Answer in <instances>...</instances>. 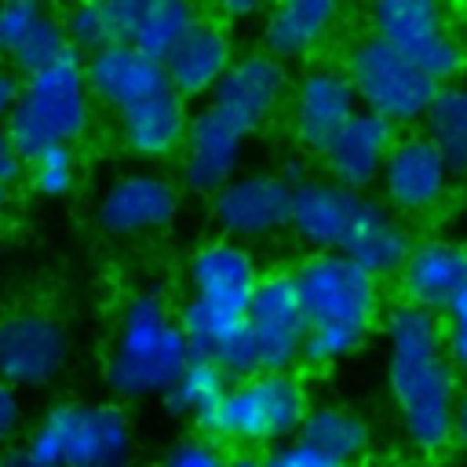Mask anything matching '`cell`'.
<instances>
[{
    "label": "cell",
    "instance_id": "cell-1",
    "mask_svg": "<svg viewBox=\"0 0 467 467\" xmlns=\"http://www.w3.org/2000/svg\"><path fill=\"white\" fill-rule=\"evenodd\" d=\"M387 387L401 434L416 452H441L452 441L460 376L445 361L438 314L398 303L387 310Z\"/></svg>",
    "mask_w": 467,
    "mask_h": 467
},
{
    "label": "cell",
    "instance_id": "cell-2",
    "mask_svg": "<svg viewBox=\"0 0 467 467\" xmlns=\"http://www.w3.org/2000/svg\"><path fill=\"white\" fill-rule=\"evenodd\" d=\"M259 263L237 241H204L186 263L190 296L175 310L193 361H215L223 343L244 328L252 296L259 288Z\"/></svg>",
    "mask_w": 467,
    "mask_h": 467
},
{
    "label": "cell",
    "instance_id": "cell-3",
    "mask_svg": "<svg viewBox=\"0 0 467 467\" xmlns=\"http://www.w3.org/2000/svg\"><path fill=\"white\" fill-rule=\"evenodd\" d=\"M190 365V347L175 321V310L153 296H135L117 321L109 354H106V387L124 398H164L182 368Z\"/></svg>",
    "mask_w": 467,
    "mask_h": 467
},
{
    "label": "cell",
    "instance_id": "cell-4",
    "mask_svg": "<svg viewBox=\"0 0 467 467\" xmlns=\"http://www.w3.org/2000/svg\"><path fill=\"white\" fill-rule=\"evenodd\" d=\"M40 467H135V427L113 401H58L29 434Z\"/></svg>",
    "mask_w": 467,
    "mask_h": 467
},
{
    "label": "cell",
    "instance_id": "cell-5",
    "mask_svg": "<svg viewBox=\"0 0 467 467\" xmlns=\"http://www.w3.org/2000/svg\"><path fill=\"white\" fill-rule=\"evenodd\" d=\"M91 95L84 84L80 55L69 51L62 62L47 66L44 73L26 77V91L11 120L4 124L18 161H33L44 150L73 146L91 128Z\"/></svg>",
    "mask_w": 467,
    "mask_h": 467
},
{
    "label": "cell",
    "instance_id": "cell-6",
    "mask_svg": "<svg viewBox=\"0 0 467 467\" xmlns=\"http://www.w3.org/2000/svg\"><path fill=\"white\" fill-rule=\"evenodd\" d=\"M310 412V398L303 379L292 372H263L244 383H230L212 420L201 427L208 438L230 445H285L296 438Z\"/></svg>",
    "mask_w": 467,
    "mask_h": 467
},
{
    "label": "cell",
    "instance_id": "cell-7",
    "mask_svg": "<svg viewBox=\"0 0 467 467\" xmlns=\"http://www.w3.org/2000/svg\"><path fill=\"white\" fill-rule=\"evenodd\" d=\"M343 73L354 88L358 109H368L394 128L420 124L423 113L431 109L434 95L441 84H434L423 69H416L405 55H398L390 44L379 36L365 33L347 47Z\"/></svg>",
    "mask_w": 467,
    "mask_h": 467
},
{
    "label": "cell",
    "instance_id": "cell-8",
    "mask_svg": "<svg viewBox=\"0 0 467 467\" xmlns=\"http://www.w3.org/2000/svg\"><path fill=\"white\" fill-rule=\"evenodd\" d=\"M372 36L405 55L434 84H452L467 66V44L456 18L438 0H383L368 11Z\"/></svg>",
    "mask_w": 467,
    "mask_h": 467
},
{
    "label": "cell",
    "instance_id": "cell-9",
    "mask_svg": "<svg viewBox=\"0 0 467 467\" xmlns=\"http://www.w3.org/2000/svg\"><path fill=\"white\" fill-rule=\"evenodd\" d=\"M292 285L310 328L332 325L368 336L383 306L379 281L339 252H310L292 270Z\"/></svg>",
    "mask_w": 467,
    "mask_h": 467
},
{
    "label": "cell",
    "instance_id": "cell-10",
    "mask_svg": "<svg viewBox=\"0 0 467 467\" xmlns=\"http://www.w3.org/2000/svg\"><path fill=\"white\" fill-rule=\"evenodd\" d=\"M69 365L66 325L36 306L0 314V379L15 390H40Z\"/></svg>",
    "mask_w": 467,
    "mask_h": 467
},
{
    "label": "cell",
    "instance_id": "cell-11",
    "mask_svg": "<svg viewBox=\"0 0 467 467\" xmlns=\"http://www.w3.org/2000/svg\"><path fill=\"white\" fill-rule=\"evenodd\" d=\"M288 95H292L288 66H281L266 51H244L230 62V69L208 95V106H215L237 131L252 135L281 113Z\"/></svg>",
    "mask_w": 467,
    "mask_h": 467
},
{
    "label": "cell",
    "instance_id": "cell-12",
    "mask_svg": "<svg viewBox=\"0 0 467 467\" xmlns=\"http://www.w3.org/2000/svg\"><path fill=\"white\" fill-rule=\"evenodd\" d=\"M306 328L310 325L303 317L292 274H263L244 317V332L255 347L259 372H292V365L303 354Z\"/></svg>",
    "mask_w": 467,
    "mask_h": 467
},
{
    "label": "cell",
    "instance_id": "cell-13",
    "mask_svg": "<svg viewBox=\"0 0 467 467\" xmlns=\"http://www.w3.org/2000/svg\"><path fill=\"white\" fill-rule=\"evenodd\" d=\"M358 113L354 88L343 73V66L317 62L306 66L292 80L288 95V117H292V135L306 153H321L328 139Z\"/></svg>",
    "mask_w": 467,
    "mask_h": 467
},
{
    "label": "cell",
    "instance_id": "cell-14",
    "mask_svg": "<svg viewBox=\"0 0 467 467\" xmlns=\"http://www.w3.org/2000/svg\"><path fill=\"white\" fill-rule=\"evenodd\" d=\"M376 182H379L383 204L394 215H423L445 197L452 175L441 153L431 146V139L423 131H409L394 139Z\"/></svg>",
    "mask_w": 467,
    "mask_h": 467
},
{
    "label": "cell",
    "instance_id": "cell-15",
    "mask_svg": "<svg viewBox=\"0 0 467 467\" xmlns=\"http://www.w3.org/2000/svg\"><path fill=\"white\" fill-rule=\"evenodd\" d=\"M292 186L277 171H248L234 175L212 197V219L226 234V241H259L288 226Z\"/></svg>",
    "mask_w": 467,
    "mask_h": 467
},
{
    "label": "cell",
    "instance_id": "cell-16",
    "mask_svg": "<svg viewBox=\"0 0 467 467\" xmlns=\"http://www.w3.org/2000/svg\"><path fill=\"white\" fill-rule=\"evenodd\" d=\"M175 215H179V190L171 186V179L153 171L117 175L95 204V223L109 237L157 234V230H168Z\"/></svg>",
    "mask_w": 467,
    "mask_h": 467
},
{
    "label": "cell",
    "instance_id": "cell-17",
    "mask_svg": "<svg viewBox=\"0 0 467 467\" xmlns=\"http://www.w3.org/2000/svg\"><path fill=\"white\" fill-rule=\"evenodd\" d=\"M244 131H237L215 106H201L190 113L186 142H182V186L201 197H215L241 164L244 153Z\"/></svg>",
    "mask_w": 467,
    "mask_h": 467
},
{
    "label": "cell",
    "instance_id": "cell-18",
    "mask_svg": "<svg viewBox=\"0 0 467 467\" xmlns=\"http://www.w3.org/2000/svg\"><path fill=\"white\" fill-rule=\"evenodd\" d=\"M80 66L91 102H102L117 117L168 88L164 66L131 44H106L102 51L80 58Z\"/></svg>",
    "mask_w": 467,
    "mask_h": 467
},
{
    "label": "cell",
    "instance_id": "cell-19",
    "mask_svg": "<svg viewBox=\"0 0 467 467\" xmlns=\"http://www.w3.org/2000/svg\"><path fill=\"white\" fill-rule=\"evenodd\" d=\"M398 139V128L368 109H358L332 139L328 146L317 153L328 179L354 190V193H368V186L379 179L383 171V161L390 153Z\"/></svg>",
    "mask_w": 467,
    "mask_h": 467
},
{
    "label": "cell",
    "instance_id": "cell-20",
    "mask_svg": "<svg viewBox=\"0 0 467 467\" xmlns=\"http://www.w3.org/2000/svg\"><path fill=\"white\" fill-rule=\"evenodd\" d=\"M234 58H237V51H234L230 29L215 15H201L161 66H164L168 88L190 102V99L212 95Z\"/></svg>",
    "mask_w": 467,
    "mask_h": 467
},
{
    "label": "cell",
    "instance_id": "cell-21",
    "mask_svg": "<svg viewBox=\"0 0 467 467\" xmlns=\"http://www.w3.org/2000/svg\"><path fill=\"white\" fill-rule=\"evenodd\" d=\"M361 201L365 193H354L332 179H303L299 186H292L288 226L306 248L339 252L361 212Z\"/></svg>",
    "mask_w": 467,
    "mask_h": 467
},
{
    "label": "cell",
    "instance_id": "cell-22",
    "mask_svg": "<svg viewBox=\"0 0 467 467\" xmlns=\"http://www.w3.org/2000/svg\"><path fill=\"white\" fill-rule=\"evenodd\" d=\"M339 26V4L332 0H288L277 7L263 11L259 22V40L270 58L281 66L288 62H306Z\"/></svg>",
    "mask_w": 467,
    "mask_h": 467
},
{
    "label": "cell",
    "instance_id": "cell-23",
    "mask_svg": "<svg viewBox=\"0 0 467 467\" xmlns=\"http://www.w3.org/2000/svg\"><path fill=\"white\" fill-rule=\"evenodd\" d=\"M398 277L409 306L441 314L467 288V248L438 237L416 241Z\"/></svg>",
    "mask_w": 467,
    "mask_h": 467
},
{
    "label": "cell",
    "instance_id": "cell-24",
    "mask_svg": "<svg viewBox=\"0 0 467 467\" xmlns=\"http://www.w3.org/2000/svg\"><path fill=\"white\" fill-rule=\"evenodd\" d=\"M412 234L409 226L401 223V215H394L383 201L368 197L361 201V212L339 248V255H347L350 263H358L365 274H372L376 281L379 277H394L401 274L409 252H412Z\"/></svg>",
    "mask_w": 467,
    "mask_h": 467
},
{
    "label": "cell",
    "instance_id": "cell-25",
    "mask_svg": "<svg viewBox=\"0 0 467 467\" xmlns=\"http://www.w3.org/2000/svg\"><path fill=\"white\" fill-rule=\"evenodd\" d=\"M186 128H190V106L171 88H164L161 95H153L117 117V135H120L124 150L142 161L175 157L186 142Z\"/></svg>",
    "mask_w": 467,
    "mask_h": 467
},
{
    "label": "cell",
    "instance_id": "cell-26",
    "mask_svg": "<svg viewBox=\"0 0 467 467\" xmlns=\"http://www.w3.org/2000/svg\"><path fill=\"white\" fill-rule=\"evenodd\" d=\"M296 438L314 445L336 467H358L372 445V427L343 405H310Z\"/></svg>",
    "mask_w": 467,
    "mask_h": 467
},
{
    "label": "cell",
    "instance_id": "cell-27",
    "mask_svg": "<svg viewBox=\"0 0 467 467\" xmlns=\"http://www.w3.org/2000/svg\"><path fill=\"white\" fill-rule=\"evenodd\" d=\"M423 135L441 153L449 175H467V84H441L423 113Z\"/></svg>",
    "mask_w": 467,
    "mask_h": 467
},
{
    "label": "cell",
    "instance_id": "cell-28",
    "mask_svg": "<svg viewBox=\"0 0 467 467\" xmlns=\"http://www.w3.org/2000/svg\"><path fill=\"white\" fill-rule=\"evenodd\" d=\"M230 390V379L223 376V368L215 361H193L182 368V376L175 379V387L164 394L168 412L193 420L197 427H204L212 420V412L219 409L223 394Z\"/></svg>",
    "mask_w": 467,
    "mask_h": 467
},
{
    "label": "cell",
    "instance_id": "cell-29",
    "mask_svg": "<svg viewBox=\"0 0 467 467\" xmlns=\"http://www.w3.org/2000/svg\"><path fill=\"white\" fill-rule=\"evenodd\" d=\"M197 18H201V11L186 0H146L131 47H139L153 62H164Z\"/></svg>",
    "mask_w": 467,
    "mask_h": 467
},
{
    "label": "cell",
    "instance_id": "cell-30",
    "mask_svg": "<svg viewBox=\"0 0 467 467\" xmlns=\"http://www.w3.org/2000/svg\"><path fill=\"white\" fill-rule=\"evenodd\" d=\"M66 55H69V44H66L62 22H58V15L44 11V15L36 18V26L26 33V40L15 47V55H11L4 66H11V69L22 73V77H33V73H44L47 66L62 62Z\"/></svg>",
    "mask_w": 467,
    "mask_h": 467
},
{
    "label": "cell",
    "instance_id": "cell-31",
    "mask_svg": "<svg viewBox=\"0 0 467 467\" xmlns=\"http://www.w3.org/2000/svg\"><path fill=\"white\" fill-rule=\"evenodd\" d=\"M22 168L29 175V186L40 197H66L77 182V150L73 146H55V150L36 153Z\"/></svg>",
    "mask_w": 467,
    "mask_h": 467
},
{
    "label": "cell",
    "instance_id": "cell-32",
    "mask_svg": "<svg viewBox=\"0 0 467 467\" xmlns=\"http://www.w3.org/2000/svg\"><path fill=\"white\" fill-rule=\"evenodd\" d=\"M62 22V33H66V44L69 51H77L80 58L102 51L109 44V29H106V15H102V4H73L58 15Z\"/></svg>",
    "mask_w": 467,
    "mask_h": 467
},
{
    "label": "cell",
    "instance_id": "cell-33",
    "mask_svg": "<svg viewBox=\"0 0 467 467\" xmlns=\"http://www.w3.org/2000/svg\"><path fill=\"white\" fill-rule=\"evenodd\" d=\"M365 343V332H354V328H332V325H314L306 328V339H303V361L314 365V368H325V365H336L343 358H350L358 347Z\"/></svg>",
    "mask_w": 467,
    "mask_h": 467
},
{
    "label": "cell",
    "instance_id": "cell-34",
    "mask_svg": "<svg viewBox=\"0 0 467 467\" xmlns=\"http://www.w3.org/2000/svg\"><path fill=\"white\" fill-rule=\"evenodd\" d=\"M441 350L445 361L452 365V372L467 376V288L441 310Z\"/></svg>",
    "mask_w": 467,
    "mask_h": 467
},
{
    "label": "cell",
    "instance_id": "cell-35",
    "mask_svg": "<svg viewBox=\"0 0 467 467\" xmlns=\"http://www.w3.org/2000/svg\"><path fill=\"white\" fill-rule=\"evenodd\" d=\"M40 15H44V7L40 4H29V0L0 4V58L4 62L15 55V47L26 40V33L36 26Z\"/></svg>",
    "mask_w": 467,
    "mask_h": 467
},
{
    "label": "cell",
    "instance_id": "cell-36",
    "mask_svg": "<svg viewBox=\"0 0 467 467\" xmlns=\"http://www.w3.org/2000/svg\"><path fill=\"white\" fill-rule=\"evenodd\" d=\"M226 463H230V456L208 438H186V441L171 445L161 460V467H226Z\"/></svg>",
    "mask_w": 467,
    "mask_h": 467
},
{
    "label": "cell",
    "instance_id": "cell-37",
    "mask_svg": "<svg viewBox=\"0 0 467 467\" xmlns=\"http://www.w3.org/2000/svg\"><path fill=\"white\" fill-rule=\"evenodd\" d=\"M146 0H102V15H106V29H109V44H131L139 18H142Z\"/></svg>",
    "mask_w": 467,
    "mask_h": 467
},
{
    "label": "cell",
    "instance_id": "cell-38",
    "mask_svg": "<svg viewBox=\"0 0 467 467\" xmlns=\"http://www.w3.org/2000/svg\"><path fill=\"white\" fill-rule=\"evenodd\" d=\"M263 467H336V463H332L328 456H321L314 445L292 438V441L270 449V452L263 456Z\"/></svg>",
    "mask_w": 467,
    "mask_h": 467
},
{
    "label": "cell",
    "instance_id": "cell-39",
    "mask_svg": "<svg viewBox=\"0 0 467 467\" xmlns=\"http://www.w3.org/2000/svg\"><path fill=\"white\" fill-rule=\"evenodd\" d=\"M22 431V398L15 387L0 379V445H7Z\"/></svg>",
    "mask_w": 467,
    "mask_h": 467
},
{
    "label": "cell",
    "instance_id": "cell-40",
    "mask_svg": "<svg viewBox=\"0 0 467 467\" xmlns=\"http://www.w3.org/2000/svg\"><path fill=\"white\" fill-rule=\"evenodd\" d=\"M22 91H26V77L15 73L11 66H0V124L11 120V113L22 102Z\"/></svg>",
    "mask_w": 467,
    "mask_h": 467
},
{
    "label": "cell",
    "instance_id": "cell-41",
    "mask_svg": "<svg viewBox=\"0 0 467 467\" xmlns=\"http://www.w3.org/2000/svg\"><path fill=\"white\" fill-rule=\"evenodd\" d=\"M18 179H22V161H18L11 139H7V131H4V124H0V186L11 190Z\"/></svg>",
    "mask_w": 467,
    "mask_h": 467
},
{
    "label": "cell",
    "instance_id": "cell-42",
    "mask_svg": "<svg viewBox=\"0 0 467 467\" xmlns=\"http://www.w3.org/2000/svg\"><path fill=\"white\" fill-rule=\"evenodd\" d=\"M212 15L230 29V26H234V22H241V18H255V15H263V7H259V4H252V0H234V4H219Z\"/></svg>",
    "mask_w": 467,
    "mask_h": 467
},
{
    "label": "cell",
    "instance_id": "cell-43",
    "mask_svg": "<svg viewBox=\"0 0 467 467\" xmlns=\"http://www.w3.org/2000/svg\"><path fill=\"white\" fill-rule=\"evenodd\" d=\"M452 441L467 449V383L456 390V405H452Z\"/></svg>",
    "mask_w": 467,
    "mask_h": 467
},
{
    "label": "cell",
    "instance_id": "cell-44",
    "mask_svg": "<svg viewBox=\"0 0 467 467\" xmlns=\"http://www.w3.org/2000/svg\"><path fill=\"white\" fill-rule=\"evenodd\" d=\"M0 467H40L26 449H18V452H4L0 456Z\"/></svg>",
    "mask_w": 467,
    "mask_h": 467
},
{
    "label": "cell",
    "instance_id": "cell-45",
    "mask_svg": "<svg viewBox=\"0 0 467 467\" xmlns=\"http://www.w3.org/2000/svg\"><path fill=\"white\" fill-rule=\"evenodd\" d=\"M226 467H263V460L259 456H252V452H241V456H230V463Z\"/></svg>",
    "mask_w": 467,
    "mask_h": 467
},
{
    "label": "cell",
    "instance_id": "cell-46",
    "mask_svg": "<svg viewBox=\"0 0 467 467\" xmlns=\"http://www.w3.org/2000/svg\"><path fill=\"white\" fill-rule=\"evenodd\" d=\"M7 193H11V190L0 186V226H4V204H7Z\"/></svg>",
    "mask_w": 467,
    "mask_h": 467
},
{
    "label": "cell",
    "instance_id": "cell-47",
    "mask_svg": "<svg viewBox=\"0 0 467 467\" xmlns=\"http://www.w3.org/2000/svg\"><path fill=\"white\" fill-rule=\"evenodd\" d=\"M390 467H412V463H390Z\"/></svg>",
    "mask_w": 467,
    "mask_h": 467
}]
</instances>
